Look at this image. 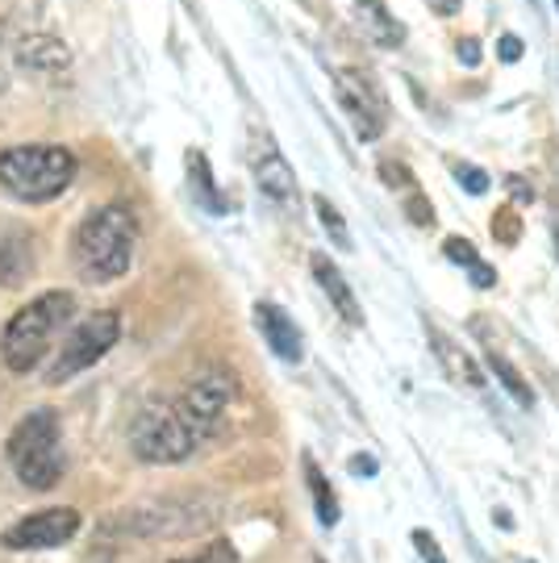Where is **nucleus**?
Listing matches in <instances>:
<instances>
[{"label": "nucleus", "instance_id": "f257e3e1", "mask_svg": "<svg viewBox=\"0 0 559 563\" xmlns=\"http://www.w3.org/2000/svg\"><path fill=\"white\" fill-rule=\"evenodd\" d=\"M134 239H139V218L125 201L100 205L80 222L72 239V260L88 284L121 280L134 260Z\"/></svg>", "mask_w": 559, "mask_h": 563}, {"label": "nucleus", "instance_id": "f03ea898", "mask_svg": "<svg viewBox=\"0 0 559 563\" xmlns=\"http://www.w3.org/2000/svg\"><path fill=\"white\" fill-rule=\"evenodd\" d=\"M72 313H76V297L72 292H42L39 301H30L25 309H18L9 325H4V334H0V355L9 363V372H34L42 363V355L51 351V342L59 339V330L72 322Z\"/></svg>", "mask_w": 559, "mask_h": 563}, {"label": "nucleus", "instance_id": "7ed1b4c3", "mask_svg": "<svg viewBox=\"0 0 559 563\" xmlns=\"http://www.w3.org/2000/svg\"><path fill=\"white\" fill-rule=\"evenodd\" d=\"M9 467L18 481L34 493H51L67 472V451H63V430L55 409H34L25 413L13 434H9Z\"/></svg>", "mask_w": 559, "mask_h": 563}, {"label": "nucleus", "instance_id": "20e7f679", "mask_svg": "<svg viewBox=\"0 0 559 563\" xmlns=\"http://www.w3.org/2000/svg\"><path fill=\"white\" fill-rule=\"evenodd\" d=\"M76 180V155L67 146H13L0 155V188L18 201H55Z\"/></svg>", "mask_w": 559, "mask_h": 563}, {"label": "nucleus", "instance_id": "39448f33", "mask_svg": "<svg viewBox=\"0 0 559 563\" xmlns=\"http://www.w3.org/2000/svg\"><path fill=\"white\" fill-rule=\"evenodd\" d=\"M130 446L142 463H184L200 446V439L184 422L176 401H155L139 413V422L130 430Z\"/></svg>", "mask_w": 559, "mask_h": 563}, {"label": "nucleus", "instance_id": "423d86ee", "mask_svg": "<svg viewBox=\"0 0 559 563\" xmlns=\"http://www.w3.org/2000/svg\"><path fill=\"white\" fill-rule=\"evenodd\" d=\"M218 518V505H205L197 497H167V501L134 505L118 514L121 534H139V539H180V534H197Z\"/></svg>", "mask_w": 559, "mask_h": 563}, {"label": "nucleus", "instance_id": "0eeeda50", "mask_svg": "<svg viewBox=\"0 0 559 563\" xmlns=\"http://www.w3.org/2000/svg\"><path fill=\"white\" fill-rule=\"evenodd\" d=\"M118 339H121V318L113 313V309L88 313L80 325H72V334H67V342L59 346V360L51 363L46 380L67 384L72 376L88 372L100 355H109V351H113V342H118Z\"/></svg>", "mask_w": 559, "mask_h": 563}, {"label": "nucleus", "instance_id": "6e6552de", "mask_svg": "<svg viewBox=\"0 0 559 563\" xmlns=\"http://www.w3.org/2000/svg\"><path fill=\"white\" fill-rule=\"evenodd\" d=\"M234 393H239V380L226 367H209L176 397V409L184 413V422L193 426V434H197L200 443L218 430V422L226 418L230 401H234Z\"/></svg>", "mask_w": 559, "mask_h": 563}, {"label": "nucleus", "instance_id": "1a4fd4ad", "mask_svg": "<svg viewBox=\"0 0 559 563\" xmlns=\"http://www.w3.org/2000/svg\"><path fill=\"white\" fill-rule=\"evenodd\" d=\"M80 534V514L76 509H39L30 518L13 522L0 534V547L9 551H46V547H63Z\"/></svg>", "mask_w": 559, "mask_h": 563}, {"label": "nucleus", "instance_id": "9d476101", "mask_svg": "<svg viewBox=\"0 0 559 563\" xmlns=\"http://www.w3.org/2000/svg\"><path fill=\"white\" fill-rule=\"evenodd\" d=\"M335 92H339V104L351 121V130H355V139L376 142L384 134V104H380L376 88L363 80L360 71L342 67V71H335Z\"/></svg>", "mask_w": 559, "mask_h": 563}, {"label": "nucleus", "instance_id": "9b49d317", "mask_svg": "<svg viewBox=\"0 0 559 563\" xmlns=\"http://www.w3.org/2000/svg\"><path fill=\"white\" fill-rule=\"evenodd\" d=\"M251 167H255V184H260V192L267 201L280 205V209H297V201H300L297 176H293L288 159L280 155L272 142H260V146H255Z\"/></svg>", "mask_w": 559, "mask_h": 563}, {"label": "nucleus", "instance_id": "f8f14e48", "mask_svg": "<svg viewBox=\"0 0 559 563\" xmlns=\"http://www.w3.org/2000/svg\"><path fill=\"white\" fill-rule=\"evenodd\" d=\"M255 322H260V334L267 339V346L276 351L284 363H300L305 360V342H300V330L297 322L272 301H260L255 305Z\"/></svg>", "mask_w": 559, "mask_h": 563}, {"label": "nucleus", "instance_id": "ddd939ff", "mask_svg": "<svg viewBox=\"0 0 559 563\" xmlns=\"http://www.w3.org/2000/svg\"><path fill=\"white\" fill-rule=\"evenodd\" d=\"M34 272V239L18 222L0 225V284L18 288Z\"/></svg>", "mask_w": 559, "mask_h": 563}, {"label": "nucleus", "instance_id": "4468645a", "mask_svg": "<svg viewBox=\"0 0 559 563\" xmlns=\"http://www.w3.org/2000/svg\"><path fill=\"white\" fill-rule=\"evenodd\" d=\"M309 272H314V280L321 284V292L330 297V305L339 309V318H342V322L363 325L360 301H355V292H351V284L342 280V272H339V267H335V260H330V255H321V251H314V255H309Z\"/></svg>", "mask_w": 559, "mask_h": 563}, {"label": "nucleus", "instance_id": "2eb2a0df", "mask_svg": "<svg viewBox=\"0 0 559 563\" xmlns=\"http://www.w3.org/2000/svg\"><path fill=\"white\" fill-rule=\"evenodd\" d=\"M430 346H435V355H439L442 372L451 376V380L460 384V388H472V393H484V367H480L468 351H463L456 339H447L439 330H430Z\"/></svg>", "mask_w": 559, "mask_h": 563}, {"label": "nucleus", "instance_id": "dca6fc26", "mask_svg": "<svg viewBox=\"0 0 559 563\" xmlns=\"http://www.w3.org/2000/svg\"><path fill=\"white\" fill-rule=\"evenodd\" d=\"M355 21L363 25V34L376 46H384V51H397L401 42H405V25L388 13L384 0H355Z\"/></svg>", "mask_w": 559, "mask_h": 563}, {"label": "nucleus", "instance_id": "f3484780", "mask_svg": "<svg viewBox=\"0 0 559 563\" xmlns=\"http://www.w3.org/2000/svg\"><path fill=\"white\" fill-rule=\"evenodd\" d=\"M18 55H21V63H25V67H34V71H63V67L72 63V55L63 51V42L51 38V34L25 38Z\"/></svg>", "mask_w": 559, "mask_h": 563}, {"label": "nucleus", "instance_id": "a211bd4d", "mask_svg": "<svg viewBox=\"0 0 559 563\" xmlns=\"http://www.w3.org/2000/svg\"><path fill=\"white\" fill-rule=\"evenodd\" d=\"M305 484H309V497H314V509H318V522L321 526H339V497H335V488L326 481V472H321L314 455H305Z\"/></svg>", "mask_w": 559, "mask_h": 563}, {"label": "nucleus", "instance_id": "6ab92c4d", "mask_svg": "<svg viewBox=\"0 0 559 563\" xmlns=\"http://www.w3.org/2000/svg\"><path fill=\"white\" fill-rule=\"evenodd\" d=\"M188 180H193V192H197V201L209 209V213H226L230 205L226 197L218 192V184H213V172H209V159L200 155V151H188Z\"/></svg>", "mask_w": 559, "mask_h": 563}, {"label": "nucleus", "instance_id": "aec40b11", "mask_svg": "<svg viewBox=\"0 0 559 563\" xmlns=\"http://www.w3.org/2000/svg\"><path fill=\"white\" fill-rule=\"evenodd\" d=\"M489 367H493V372H497V376H501V384L509 388V397H514V401L526 405V409L535 405V393H530V384L522 380V372H518V367H509V363L501 360V355H489Z\"/></svg>", "mask_w": 559, "mask_h": 563}, {"label": "nucleus", "instance_id": "412c9836", "mask_svg": "<svg viewBox=\"0 0 559 563\" xmlns=\"http://www.w3.org/2000/svg\"><path fill=\"white\" fill-rule=\"evenodd\" d=\"M314 209H318L321 230L330 234V242H335V246H342V251H351V230H347V222H342L339 209L326 201V197H314Z\"/></svg>", "mask_w": 559, "mask_h": 563}, {"label": "nucleus", "instance_id": "4be33fe9", "mask_svg": "<svg viewBox=\"0 0 559 563\" xmlns=\"http://www.w3.org/2000/svg\"><path fill=\"white\" fill-rule=\"evenodd\" d=\"M493 239L501 242V246H514V242L522 239V218L505 205V209H497L493 213Z\"/></svg>", "mask_w": 559, "mask_h": 563}, {"label": "nucleus", "instance_id": "5701e85b", "mask_svg": "<svg viewBox=\"0 0 559 563\" xmlns=\"http://www.w3.org/2000/svg\"><path fill=\"white\" fill-rule=\"evenodd\" d=\"M405 218H409L414 225H421V230L435 225V209H430V201H426V192L409 188V197H405Z\"/></svg>", "mask_w": 559, "mask_h": 563}, {"label": "nucleus", "instance_id": "b1692460", "mask_svg": "<svg viewBox=\"0 0 559 563\" xmlns=\"http://www.w3.org/2000/svg\"><path fill=\"white\" fill-rule=\"evenodd\" d=\"M172 563H239V551L226 543V539H218V543H209L193 560H172Z\"/></svg>", "mask_w": 559, "mask_h": 563}, {"label": "nucleus", "instance_id": "393cba45", "mask_svg": "<svg viewBox=\"0 0 559 563\" xmlns=\"http://www.w3.org/2000/svg\"><path fill=\"white\" fill-rule=\"evenodd\" d=\"M442 255H447L451 263H460V267H476L480 263L476 246H472L468 239H447L442 242Z\"/></svg>", "mask_w": 559, "mask_h": 563}, {"label": "nucleus", "instance_id": "a878e982", "mask_svg": "<svg viewBox=\"0 0 559 563\" xmlns=\"http://www.w3.org/2000/svg\"><path fill=\"white\" fill-rule=\"evenodd\" d=\"M456 180H460V188L463 192H472V197L489 192V176H484L480 167H472V163H460V167H456Z\"/></svg>", "mask_w": 559, "mask_h": 563}, {"label": "nucleus", "instance_id": "bb28decb", "mask_svg": "<svg viewBox=\"0 0 559 563\" xmlns=\"http://www.w3.org/2000/svg\"><path fill=\"white\" fill-rule=\"evenodd\" d=\"M380 180L393 184V188H405V192H409V188H418V184H414V176H409L401 163H380Z\"/></svg>", "mask_w": 559, "mask_h": 563}, {"label": "nucleus", "instance_id": "cd10ccee", "mask_svg": "<svg viewBox=\"0 0 559 563\" xmlns=\"http://www.w3.org/2000/svg\"><path fill=\"white\" fill-rule=\"evenodd\" d=\"M414 547L421 551V563H447L442 560V551H439V543L426 534V530H414Z\"/></svg>", "mask_w": 559, "mask_h": 563}, {"label": "nucleus", "instance_id": "c85d7f7f", "mask_svg": "<svg viewBox=\"0 0 559 563\" xmlns=\"http://www.w3.org/2000/svg\"><path fill=\"white\" fill-rule=\"evenodd\" d=\"M497 55H501V63H518L522 55H526V46H522L518 34H505V38L497 42Z\"/></svg>", "mask_w": 559, "mask_h": 563}, {"label": "nucleus", "instance_id": "c756f323", "mask_svg": "<svg viewBox=\"0 0 559 563\" xmlns=\"http://www.w3.org/2000/svg\"><path fill=\"white\" fill-rule=\"evenodd\" d=\"M456 55H460L463 67H480V42L476 38H460V42H456Z\"/></svg>", "mask_w": 559, "mask_h": 563}, {"label": "nucleus", "instance_id": "7c9ffc66", "mask_svg": "<svg viewBox=\"0 0 559 563\" xmlns=\"http://www.w3.org/2000/svg\"><path fill=\"white\" fill-rule=\"evenodd\" d=\"M468 276H472V284H476V288H493V284H497V276H493V267H489V263L468 267Z\"/></svg>", "mask_w": 559, "mask_h": 563}, {"label": "nucleus", "instance_id": "2f4dec72", "mask_svg": "<svg viewBox=\"0 0 559 563\" xmlns=\"http://www.w3.org/2000/svg\"><path fill=\"white\" fill-rule=\"evenodd\" d=\"M505 188H509V197H518L522 205H530V201H535V192H530V184L522 180V176H509V180H505Z\"/></svg>", "mask_w": 559, "mask_h": 563}, {"label": "nucleus", "instance_id": "473e14b6", "mask_svg": "<svg viewBox=\"0 0 559 563\" xmlns=\"http://www.w3.org/2000/svg\"><path fill=\"white\" fill-rule=\"evenodd\" d=\"M426 4H430V9H435V13H439V18H451V13H456V9H460L463 0H426Z\"/></svg>", "mask_w": 559, "mask_h": 563}, {"label": "nucleus", "instance_id": "72a5a7b5", "mask_svg": "<svg viewBox=\"0 0 559 563\" xmlns=\"http://www.w3.org/2000/svg\"><path fill=\"white\" fill-rule=\"evenodd\" d=\"M351 467H355L360 476H372V472H376V463H372V455H355V460H351Z\"/></svg>", "mask_w": 559, "mask_h": 563}, {"label": "nucleus", "instance_id": "f704fd0d", "mask_svg": "<svg viewBox=\"0 0 559 563\" xmlns=\"http://www.w3.org/2000/svg\"><path fill=\"white\" fill-rule=\"evenodd\" d=\"M314 563H326V560H314Z\"/></svg>", "mask_w": 559, "mask_h": 563}, {"label": "nucleus", "instance_id": "c9c22d12", "mask_svg": "<svg viewBox=\"0 0 559 563\" xmlns=\"http://www.w3.org/2000/svg\"><path fill=\"white\" fill-rule=\"evenodd\" d=\"M556 4H559V0H556Z\"/></svg>", "mask_w": 559, "mask_h": 563}]
</instances>
